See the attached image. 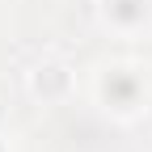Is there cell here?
<instances>
[{"instance_id": "3957f363", "label": "cell", "mask_w": 152, "mask_h": 152, "mask_svg": "<svg viewBox=\"0 0 152 152\" xmlns=\"http://www.w3.org/2000/svg\"><path fill=\"white\" fill-rule=\"evenodd\" d=\"M97 26L114 38H144L152 34V0H93Z\"/></svg>"}, {"instance_id": "277c9868", "label": "cell", "mask_w": 152, "mask_h": 152, "mask_svg": "<svg viewBox=\"0 0 152 152\" xmlns=\"http://www.w3.org/2000/svg\"><path fill=\"white\" fill-rule=\"evenodd\" d=\"M0 152H13V144H9V135L0 131Z\"/></svg>"}, {"instance_id": "6da1fadb", "label": "cell", "mask_w": 152, "mask_h": 152, "mask_svg": "<svg viewBox=\"0 0 152 152\" xmlns=\"http://www.w3.org/2000/svg\"><path fill=\"white\" fill-rule=\"evenodd\" d=\"M89 97L118 127L144 123L152 114V64L135 55H110L89 72Z\"/></svg>"}, {"instance_id": "7a4b0ae2", "label": "cell", "mask_w": 152, "mask_h": 152, "mask_svg": "<svg viewBox=\"0 0 152 152\" xmlns=\"http://www.w3.org/2000/svg\"><path fill=\"white\" fill-rule=\"evenodd\" d=\"M21 80H26V97L38 106H68L76 97V68L59 51H42Z\"/></svg>"}]
</instances>
